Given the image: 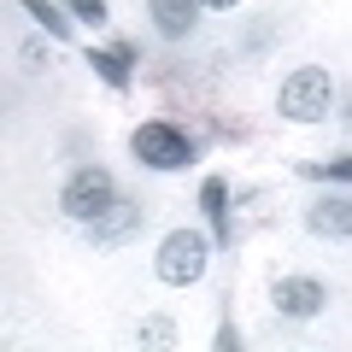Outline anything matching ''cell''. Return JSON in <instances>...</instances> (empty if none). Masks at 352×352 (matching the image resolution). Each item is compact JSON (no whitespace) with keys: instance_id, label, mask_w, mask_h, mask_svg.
<instances>
[{"instance_id":"obj_1","label":"cell","mask_w":352,"mask_h":352,"mask_svg":"<svg viewBox=\"0 0 352 352\" xmlns=\"http://www.w3.org/2000/svg\"><path fill=\"white\" fill-rule=\"evenodd\" d=\"M129 147H135V159L147 164V170H188V164L200 159V141L182 124H170V118H147V124L129 135Z\"/></svg>"},{"instance_id":"obj_2","label":"cell","mask_w":352,"mask_h":352,"mask_svg":"<svg viewBox=\"0 0 352 352\" xmlns=\"http://www.w3.org/2000/svg\"><path fill=\"white\" fill-rule=\"evenodd\" d=\"M329 106H335V82H329L323 65L288 71V82H282V94H276V112L288 118V124H323Z\"/></svg>"},{"instance_id":"obj_3","label":"cell","mask_w":352,"mask_h":352,"mask_svg":"<svg viewBox=\"0 0 352 352\" xmlns=\"http://www.w3.org/2000/svg\"><path fill=\"white\" fill-rule=\"evenodd\" d=\"M206 258H212V241H206V235H194V229H170L153 264H159V276L170 282V288H194V282L206 276Z\"/></svg>"},{"instance_id":"obj_4","label":"cell","mask_w":352,"mask_h":352,"mask_svg":"<svg viewBox=\"0 0 352 352\" xmlns=\"http://www.w3.org/2000/svg\"><path fill=\"white\" fill-rule=\"evenodd\" d=\"M59 200H65V217L94 223V217L118 200V182H112V170H100V164H82V170H71V182H65Z\"/></svg>"},{"instance_id":"obj_5","label":"cell","mask_w":352,"mask_h":352,"mask_svg":"<svg viewBox=\"0 0 352 352\" xmlns=\"http://www.w3.org/2000/svg\"><path fill=\"white\" fill-rule=\"evenodd\" d=\"M270 305L282 317H294V323H305V317L323 311V282L317 276H276L270 282Z\"/></svg>"},{"instance_id":"obj_6","label":"cell","mask_w":352,"mask_h":352,"mask_svg":"<svg viewBox=\"0 0 352 352\" xmlns=\"http://www.w3.org/2000/svg\"><path fill=\"white\" fill-rule=\"evenodd\" d=\"M135 229H141V206L118 194V200L88 223V235H94V247H124V241H135Z\"/></svg>"},{"instance_id":"obj_7","label":"cell","mask_w":352,"mask_h":352,"mask_svg":"<svg viewBox=\"0 0 352 352\" xmlns=\"http://www.w3.org/2000/svg\"><path fill=\"white\" fill-rule=\"evenodd\" d=\"M305 229L323 235V241H352V200H346V194H323V200H311Z\"/></svg>"},{"instance_id":"obj_8","label":"cell","mask_w":352,"mask_h":352,"mask_svg":"<svg viewBox=\"0 0 352 352\" xmlns=\"http://www.w3.org/2000/svg\"><path fill=\"white\" fill-rule=\"evenodd\" d=\"M88 65H94V76H100L106 88L124 94L129 76H135V47H129V41H118V47H88Z\"/></svg>"},{"instance_id":"obj_9","label":"cell","mask_w":352,"mask_h":352,"mask_svg":"<svg viewBox=\"0 0 352 352\" xmlns=\"http://www.w3.org/2000/svg\"><path fill=\"white\" fill-rule=\"evenodd\" d=\"M147 12H153V24H159V36L182 41L194 30V18H200V0H147Z\"/></svg>"},{"instance_id":"obj_10","label":"cell","mask_w":352,"mask_h":352,"mask_svg":"<svg viewBox=\"0 0 352 352\" xmlns=\"http://www.w3.org/2000/svg\"><path fill=\"white\" fill-rule=\"evenodd\" d=\"M200 212L212 217V235L229 241V182H223V176H206V182H200Z\"/></svg>"},{"instance_id":"obj_11","label":"cell","mask_w":352,"mask_h":352,"mask_svg":"<svg viewBox=\"0 0 352 352\" xmlns=\"http://www.w3.org/2000/svg\"><path fill=\"white\" fill-rule=\"evenodd\" d=\"M24 18H36L53 41H71V12H59L53 0H24Z\"/></svg>"},{"instance_id":"obj_12","label":"cell","mask_w":352,"mask_h":352,"mask_svg":"<svg viewBox=\"0 0 352 352\" xmlns=\"http://www.w3.org/2000/svg\"><path fill=\"white\" fill-rule=\"evenodd\" d=\"M305 182H352V153H335V159L305 164Z\"/></svg>"},{"instance_id":"obj_13","label":"cell","mask_w":352,"mask_h":352,"mask_svg":"<svg viewBox=\"0 0 352 352\" xmlns=\"http://www.w3.org/2000/svg\"><path fill=\"white\" fill-rule=\"evenodd\" d=\"M135 340H141V346H147V352H159V346L170 352V346H176V323H170V317H147Z\"/></svg>"},{"instance_id":"obj_14","label":"cell","mask_w":352,"mask_h":352,"mask_svg":"<svg viewBox=\"0 0 352 352\" xmlns=\"http://www.w3.org/2000/svg\"><path fill=\"white\" fill-rule=\"evenodd\" d=\"M76 24H106V0H71Z\"/></svg>"},{"instance_id":"obj_15","label":"cell","mask_w":352,"mask_h":352,"mask_svg":"<svg viewBox=\"0 0 352 352\" xmlns=\"http://www.w3.org/2000/svg\"><path fill=\"white\" fill-rule=\"evenodd\" d=\"M200 6H212V12H229V6H241V0H200Z\"/></svg>"},{"instance_id":"obj_16","label":"cell","mask_w":352,"mask_h":352,"mask_svg":"<svg viewBox=\"0 0 352 352\" xmlns=\"http://www.w3.org/2000/svg\"><path fill=\"white\" fill-rule=\"evenodd\" d=\"M340 124H346V129H352V100H346V106H340Z\"/></svg>"}]
</instances>
